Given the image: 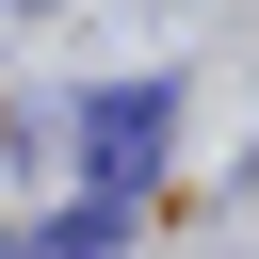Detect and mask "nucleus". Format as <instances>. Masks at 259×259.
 Masks as SVG:
<instances>
[{
  "label": "nucleus",
  "instance_id": "f257e3e1",
  "mask_svg": "<svg viewBox=\"0 0 259 259\" xmlns=\"http://www.w3.org/2000/svg\"><path fill=\"white\" fill-rule=\"evenodd\" d=\"M162 113H178L162 81H113V97L81 113V130H97V194H146V162H162Z\"/></svg>",
  "mask_w": 259,
  "mask_h": 259
},
{
  "label": "nucleus",
  "instance_id": "f03ea898",
  "mask_svg": "<svg viewBox=\"0 0 259 259\" xmlns=\"http://www.w3.org/2000/svg\"><path fill=\"white\" fill-rule=\"evenodd\" d=\"M113 243H130V194H81V210L49 227V259H113Z\"/></svg>",
  "mask_w": 259,
  "mask_h": 259
}]
</instances>
